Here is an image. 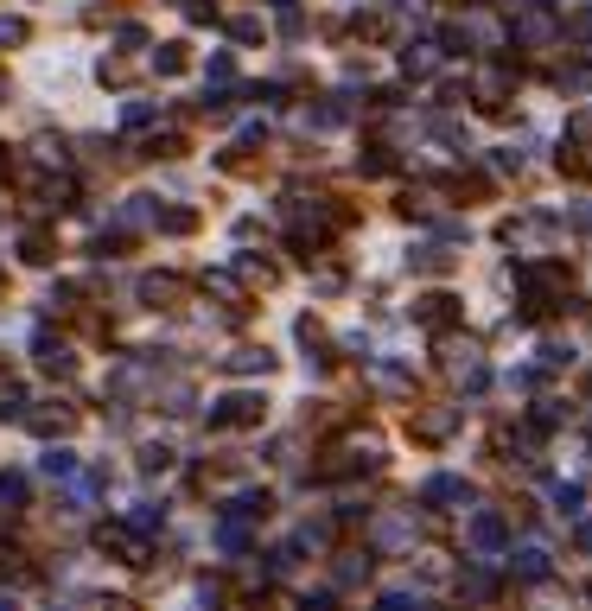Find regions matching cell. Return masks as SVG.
<instances>
[{
    "label": "cell",
    "mask_w": 592,
    "mask_h": 611,
    "mask_svg": "<svg viewBox=\"0 0 592 611\" xmlns=\"http://www.w3.org/2000/svg\"><path fill=\"white\" fill-rule=\"evenodd\" d=\"M516 287H522V300H529L522 312H529V319H542V312H554V300H561L567 274L554 268V261H542V255H535V268H522V274H516Z\"/></svg>",
    "instance_id": "6da1fadb"
},
{
    "label": "cell",
    "mask_w": 592,
    "mask_h": 611,
    "mask_svg": "<svg viewBox=\"0 0 592 611\" xmlns=\"http://www.w3.org/2000/svg\"><path fill=\"white\" fill-rule=\"evenodd\" d=\"M261 408H268L261 395H223V401H211V427H255Z\"/></svg>",
    "instance_id": "7a4b0ae2"
},
{
    "label": "cell",
    "mask_w": 592,
    "mask_h": 611,
    "mask_svg": "<svg viewBox=\"0 0 592 611\" xmlns=\"http://www.w3.org/2000/svg\"><path fill=\"white\" fill-rule=\"evenodd\" d=\"M382 465V446L370 440V433H357V440H344L332 452V471H376Z\"/></svg>",
    "instance_id": "3957f363"
},
{
    "label": "cell",
    "mask_w": 592,
    "mask_h": 611,
    "mask_svg": "<svg viewBox=\"0 0 592 611\" xmlns=\"http://www.w3.org/2000/svg\"><path fill=\"white\" fill-rule=\"evenodd\" d=\"M472 90H478V102H484V109H491V115H503V102H510V90H516V77L503 71V64H484Z\"/></svg>",
    "instance_id": "277c9868"
},
{
    "label": "cell",
    "mask_w": 592,
    "mask_h": 611,
    "mask_svg": "<svg viewBox=\"0 0 592 611\" xmlns=\"http://www.w3.org/2000/svg\"><path fill=\"white\" fill-rule=\"evenodd\" d=\"M503 242H510V249H529V255H548V223L542 217H510L503 223Z\"/></svg>",
    "instance_id": "5b68a950"
},
{
    "label": "cell",
    "mask_w": 592,
    "mask_h": 611,
    "mask_svg": "<svg viewBox=\"0 0 592 611\" xmlns=\"http://www.w3.org/2000/svg\"><path fill=\"white\" fill-rule=\"evenodd\" d=\"M554 32H561V20H554V13L542 7V0H529V13L516 20V39H522V45H548Z\"/></svg>",
    "instance_id": "8992f818"
},
{
    "label": "cell",
    "mask_w": 592,
    "mask_h": 611,
    "mask_svg": "<svg viewBox=\"0 0 592 611\" xmlns=\"http://www.w3.org/2000/svg\"><path fill=\"white\" fill-rule=\"evenodd\" d=\"M503 541H510V522H503L497 510H478V516H472V548H478V554H497Z\"/></svg>",
    "instance_id": "52a82bcc"
},
{
    "label": "cell",
    "mask_w": 592,
    "mask_h": 611,
    "mask_svg": "<svg viewBox=\"0 0 592 611\" xmlns=\"http://www.w3.org/2000/svg\"><path fill=\"white\" fill-rule=\"evenodd\" d=\"M452 427H459V408H427V414H414V440H427V446L452 440Z\"/></svg>",
    "instance_id": "ba28073f"
},
{
    "label": "cell",
    "mask_w": 592,
    "mask_h": 611,
    "mask_svg": "<svg viewBox=\"0 0 592 611\" xmlns=\"http://www.w3.org/2000/svg\"><path fill=\"white\" fill-rule=\"evenodd\" d=\"M452 312H459V300H452V293H427V300H414V319H421L427 331H446Z\"/></svg>",
    "instance_id": "9c48e42d"
},
{
    "label": "cell",
    "mask_w": 592,
    "mask_h": 611,
    "mask_svg": "<svg viewBox=\"0 0 592 611\" xmlns=\"http://www.w3.org/2000/svg\"><path fill=\"white\" fill-rule=\"evenodd\" d=\"M421 503H472V484L452 478V471H440V478L421 484Z\"/></svg>",
    "instance_id": "30bf717a"
},
{
    "label": "cell",
    "mask_w": 592,
    "mask_h": 611,
    "mask_svg": "<svg viewBox=\"0 0 592 611\" xmlns=\"http://www.w3.org/2000/svg\"><path fill=\"white\" fill-rule=\"evenodd\" d=\"M376 548H414V516H376Z\"/></svg>",
    "instance_id": "8fae6325"
},
{
    "label": "cell",
    "mask_w": 592,
    "mask_h": 611,
    "mask_svg": "<svg viewBox=\"0 0 592 611\" xmlns=\"http://www.w3.org/2000/svg\"><path fill=\"white\" fill-rule=\"evenodd\" d=\"M548 573H554V567H548V548H542V541H529V548L516 554V580H522V586H542Z\"/></svg>",
    "instance_id": "7c38bea8"
},
{
    "label": "cell",
    "mask_w": 592,
    "mask_h": 611,
    "mask_svg": "<svg viewBox=\"0 0 592 611\" xmlns=\"http://www.w3.org/2000/svg\"><path fill=\"white\" fill-rule=\"evenodd\" d=\"M408 268H421V274H446V268H452V249H446V242H421V249L408 255Z\"/></svg>",
    "instance_id": "4fadbf2b"
},
{
    "label": "cell",
    "mask_w": 592,
    "mask_h": 611,
    "mask_svg": "<svg viewBox=\"0 0 592 611\" xmlns=\"http://www.w3.org/2000/svg\"><path fill=\"white\" fill-rule=\"evenodd\" d=\"M26 421H32V427H39L45 440H51V433H71V421H77V414L64 408V401H51V408H39V414H26Z\"/></svg>",
    "instance_id": "5bb4252c"
},
{
    "label": "cell",
    "mask_w": 592,
    "mask_h": 611,
    "mask_svg": "<svg viewBox=\"0 0 592 611\" xmlns=\"http://www.w3.org/2000/svg\"><path fill=\"white\" fill-rule=\"evenodd\" d=\"M402 71L408 77H433V71H440V45H408L402 51Z\"/></svg>",
    "instance_id": "9a60e30c"
},
{
    "label": "cell",
    "mask_w": 592,
    "mask_h": 611,
    "mask_svg": "<svg viewBox=\"0 0 592 611\" xmlns=\"http://www.w3.org/2000/svg\"><path fill=\"white\" fill-rule=\"evenodd\" d=\"M39 363L51 376H71V351H64V344H51V338H39Z\"/></svg>",
    "instance_id": "2e32d148"
},
{
    "label": "cell",
    "mask_w": 592,
    "mask_h": 611,
    "mask_svg": "<svg viewBox=\"0 0 592 611\" xmlns=\"http://www.w3.org/2000/svg\"><path fill=\"white\" fill-rule=\"evenodd\" d=\"M554 83H561L567 96H586V90H592V64H567V71L554 77Z\"/></svg>",
    "instance_id": "e0dca14e"
},
{
    "label": "cell",
    "mask_w": 592,
    "mask_h": 611,
    "mask_svg": "<svg viewBox=\"0 0 592 611\" xmlns=\"http://www.w3.org/2000/svg\"><path fill=\"white\" fill-rule=\"evenodd\" d=\"M338 580H344V586L370 580V554H338Z\"/></svg>",
    "instance_id": "ac0fdd59"
},
{
    "label": "cell",
    "mask_w": 592,
    "mask_h": 611,
    "mask_svg": "<svg viewBox=\"0 0 592 611\" xmlns=\"http://www.w3.org/2000/svg\"><path fill=\"white\" fill-rule=\"evenodd\" d=\"M153 71H160V77H179V71H185V45H160V51H153Z\"/></svg>",
    "instance_id": "d6986e66"
},
{
    "label": "cell",
    "mask_w": 592,
    "mask_h": 611,
    "mask_svg": "<svg viewBox=\"0 0 592 611\" xmlns=\"http://www.w3.org/2000/svg\"><path fill=\"white\" fill-rule=\"evenodd\" d=\"M39 471H45V478H77V459H71V452H45V459H39Z\"/></svg>",
    "instance_id": "ffe728a7"
},
{
    "label": "cell",
    "mask_w": 592,
    "mask_h": 611,
    "mask_svg": "<svg viewBox=\"0 0 592 611\" xmlns=\"http://www.w3.org/2000/svg\"><path fill=\"white\" fill-rule=\"evenodd\" d=\"M554 510H561V516H580V503H586V491H580V484H554Z\"/></svg>",
    "instance_id": "44dd1931"
},
{
    "label": "cell",
    "mask_w": 592,
    "mask_h": 611,
    "mask_svg": "<svg viewBox=\"0 0 592 611\" xmlns=\"http://www.w3.org/2000/svg\"><path fill=\"white\" fill-rule=\"evenodd\" d=\"M20 503H26V478L7 471V478H0V510H20Z\"/></svg>",
    "instance_id": "7402d4cb"
},
{
    "label": "cell",
    "mask_w": 592,
    "mask_h": 611,
    "mask_svg": "<svg viewBox=\"0 0 592 611\" xmlns=\"http://www.w3.org/2000/svg\"><path fill=\"white\" fill-rule=\"evenodd\" d=\"M561 172H573V179H592V153H586V147H561Z\"/></svg>",
    "instance_id": "603a6c76"
},
{
    "label": "cell",
    "mask_w": 592,
    "mask_h": 611,
    "mask_svg": "<svg viewBox=\"0 0 592 611\" xmlns=\"http://www.w3.org/2000/svg\"><path fill=\"white\" fill-rule=\"evenodd\" d=\"M567 32H573L580 45H592V0H586V7H573V13H567Z\"/></svg>",
    "instance_id": "cb8c5ba5"
},
{
    "label": "cell",
    "mask_w": 592,
    "mask_h": 611,
    "mask_svg": "<svg viewBox=\"0 0 592 611\" xmlns=\"http://www.w3.org/2000/svg\"><path fill=\"white\" fill-rule=\"evenodd\" d=\"M0 421H26V395L20 389H0Z\"/></svg>",
    "instance_id": "d4e9b609"
},
{
    "label": "cell",
    "mask_w": 592,
    "mask_h": 611,
    "mask_svg": "<svg viewBox=\"0 0 592 611\" xmlns=\"http://www.w3.org/2000/svg\"><path fill=\"white\" fill-rule=\"evenodd\" d=\"M153 223H160L166 236H185L191 230V211H153Z\"/></svg>",
    "instance_id": "484cf974"
},
{
    "label": "cell",
    "mask_w": 592,
    "mask_h": 611,
    "mask_svg": "<svg viewBox=\"0 0 592 611\" xmlns=\"http://www.w3.org/2000/svg\"><path fill=\"white\" fill-rule=\"evenodd\" d=\"M268 363H274L268 351H236V357H230V370H268Z\"/></svg>",
    "instance_id": "4316f807"
},
{
    "label": "cell",
    "mask_w": 592,
    "mask_h": 611,
    "mask_svg": "<svg viewBox=\"0 0 592 611\" xmlns=\"http://www.w3.org/2000/svg\"><path fill=\"white\" fill-rule=\"evenodd\" d=\"M26 261H32V268H39V261H51V242H45L39 230H32V236H26Z\"/></svg>",
    "instance_id": "83f0119b"
},
{
    "label": "cell",
    "mask_w": 592,
    "mask_h": 611,
    "mask_svg": "<svg viewBox=\"0 0 592 611\" xmlns=\"http://www.w3.org/2000/svg\"><path fill=\"white\" fill-rule=\"evenodd\" d=\"M128 522H134V529H141V535H147V529H153V522H160V510H153V503H134V516H128Z\"/></svg>",
    "instance_id": "f1b7e54d"
},
{
    "label": "cell",
    "mask_w": 592,
    "mask_h": 611,
    "mask_svg": "<svg viewBox=\"0 0 592 611\" xmlns=\"http://www.w3.org/2000/svg\"><path fill=\"white\" fill-rule=\"evenodd\" d=\"M465 592H472V599H491L497 580H491V573H472V580H465Z\"/></svg>",
    "instance_id": "f546056e"
},
{
    "label": "cell",
    "mask_w": 592,
    "mask_h": 611,
    "mask_svg": "<svg viewBox=\"0 0 592 611\" xmlns=\"http://www.w3.org/2000/svg\"><path fill=\"white\" fill-rule=\"evenodd\" d=\"M141 465H147V471H166V465H172V452H166V446H147V452H141Z\"/></svg>",
    "instance_id": "4dcf8cb0"
},
{
    "label": "cell",
    "mask_w": 592,
    "mask_h": 611,
    "mask_svg": "<svg viewBox=\"0 0 592 611\" xmlns=\"http://www.w3.org/2000/svg\"><path fill=\"white\" fill-rule=\"evenodd\" d=\"M230 32H236V39H242V45H255V39H261V20H236Z\"/></svg>",
    "instance_id": "1f68e13d"
},
{
    "label": "cell",
    "mask_w": 592,
    "mask_h": 611,
    "mask_svg": "<svg viewBox=\"0 0 592 611\" xmlns=\"http://www.w3.org/2000/svg\"><path fill=\"white\" fill-rule=\"evenodd\" d=\"M13 39H26V26L20 20H0V45H13Z\"/></svg>",
    "instance_id": "d6a6232c"
},
{
    "label": "cell",
    "mask_w": 592,
    "mask_h": 611,
    "mask_svg": "<svg viewBox=\"0 0 592 611\" xmlns=\"http://www.w3.org/2000/svg\"><path fill=\"white\" fill-rule=\"evenodd\" d=\"M573 230H586V236H592V204H573Z\"/></svg>",
    "instance_id": "836d02e7"
},
{
    "label": "cell",
    "mask_w": 592,
    "mask_h": 611,
    "mask_svg": "<svg viewBox=\"0 0 592 611\" xmlns=\"http://www.w3.org/2000/svg\"><path fill=\"white\" fill-rule=\"evenodd\" d=\"M580 548H592V522H580Z\"/></svg>",
    "instance_id": "e575fe53"
}]
</instances>
